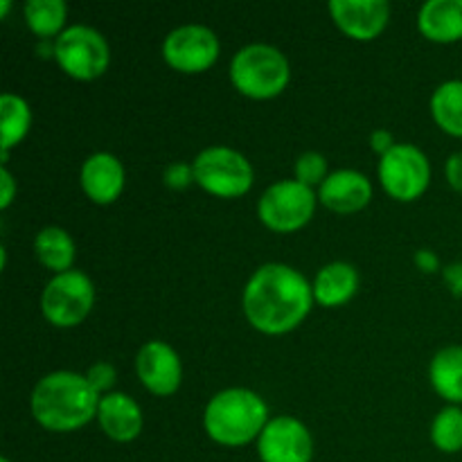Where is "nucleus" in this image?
Instances as JSON below:
<instances>
[{
  "label": "nucleus",
  "instance_id": "nucleus-31",
  "mask_svg": "<svg viewBox=\"0 0 462 462\" xmlns=\"http://www.w3.org/2000/svg\"><path fill=\"white\" fill-rule=\"evenodd\" d=\"M415 266L422 273H436V271H440V260H438L436 251H431V248H420L415 253Z\"/></svg>",
  "mask_w": 462,
  "mask_h": 462
},
{
  "label": "nucleus",
  "instance_id": "nucleus-6",
  "mask_svg": "<svg viewBox=\"0 0 462 462\" xmlns=\"http://www.w3.org/2000/svg\"><path fill=\"white\" fill-rule=\"evenodd\" d=\"M54 61L72 79L95 81L111 66V45L99 30L75 23L54 39Z\"/></svg>",
  "mask_w": 462,
  "mask_h": 462
},
{
  "label": "nucleus",
  "instance_id": "nucleus-5",
  "mask_svg": "<svg viewBox=\"0 0 462 462\" xmlns=\"http://www.w3.org/2000/svg\"><path fill=\"white\" fill-rule=\"evenodd\" d=\"M194 183L217 199H239L251 192L253 162L228 144H210L192 161Z\"/></svg>",
  "mask_w": 462,
  "mask_h": 462
},
{
  "label": "nucleus",
  "instance_id": "nucleus-22",
  "mask_svg": "<svg viewBox=\"0 0 462 462\" xmlns=\"http://www.w3.org/2000/svg\"><path fill=\"white\" fill-rule=\"evenodd\" d=\"M431 117L445 134L462 138V79H447L433 90Z\"/></svg>",
  "mask_w": 462,
  "mask_h": 462
},
{
  "label": "nucleus",
  "instance_id": "nucleus-2",
  "mask_svg": "<svg viewBox=\"0 0 462 462\" xmlns=\"http://www.w3.org/2000/svg\"><path fill=\"white\" fill-rule=\"evenodd\" d=\"M99 395L86 374L72 370H54L34 383L30 411L36 424L52 433H72L97 420Z\"/></svg>",
  "mask_w": 462,
  "mask_h": 462
},
{
  "label": "nucleus",
  "instance_id": "nucleus-23",
  "mask_svg": "<svg viewBox=\"0 0 462 462\" xmlns=\"http://www.w3.org/2000/svg\"><path fill=\"white\" fill-rule=\"evenodd\" d=\"M23 16L32 34L41 41H54L66 30L68 5L63 0H27Z\"/></svg>",
  "mask_w": 462,
  "mask_h": 462
},
{
  "label": "nucleus",
  "instance_id": "nucleus-10",
  "mask_svg": "<svg viewBox=\"0 0 462 462\" xmlns=\"http://www.w3.org/2000/svg\"><path fill=\"white\" fill-rule=\"evenodd\" d=\"M162 59L170 68L183 75H199L217 63L221 54L219 36L201 23H185L174 27L162 39Z\"/></svg>",
  "mask_w": 462,
  "mask_h": 462
},
{
  "label": "nucleus",
  "instance_id": "nucleus-25",
  "mask_svg": "<svg viewBox=\"0 0 462 462\" xmlns=\"http://www.w3.org/2000/svg\"><path fill=\"white\" fill-rule=\"evenodd\" d=\"M329 176V170H328V158H325V153L320 152H302L300 156L296 158V165H293V179L300 180L302 185H310V188H314V185L323 183L325 179Z\"/></svg>",
  "mask_w": 462,
  "mask_h": 462
},
{
  "label": "nucleus",
  "instance_id": "nucleus-34",
  "mask_svg": "<svg viewBox=\"0 0 462 462\" xmlns=\"http://www.w3.org/2000/svg\"><path fill=\"white\" fill-rule=\"evenodd\" d=\"M0 462H12L9 458H0Z\"/></svg>",
  "mask_w": 462,
  "mask_h": 462
},
{
  "label": "nucleus",
  "instance_id": "nucleus-24",
  "mask_svg": "<svg viewBox=\"0 0 462 462\" xmlns=\"http://www.w3.org/2000/svg\"><path fill=\"white\" fill-rule=\"evenodd\" d=\"M431 442L442 454L462 451V409L447 404L431 422Z\"/></svg>",
  "mask_w": 462,
  "mask_h": 462
},
{
  "label": "nucleus",
  "instance_id": "nucleus-30",
  "mask_svg": "<svg viewBox=\"0 0 462 462\" xmlns=\"http://www.w3.org/2000/svg\"><path fill=\"white\" fill-rule=\"evenodd\" d=\"M395 144H397V140H395V135H393V131L374 129L373 134H370V149H373L374 153H379V158L386 156V153L391 152Z\"/></svg>",
  "mask_w": 462,
  "mask_h": 462
},
{
  "label": "nucleus",
  "instance_id": "nucleus-7",
  "mask_svg": "<svg viewBox=\"0 0 462 462\" xmlns=\"http://www.w3.org/2000/svg\"><path fill=\"white\" fill-rule=\"evenodd\" d=\"M319 192L296 179H280L257 199V217L273 233H296L314 219Z\"/></svg>",
  "mask_w": 462,
  "mask_h": 462
},
{
  "label": "nucleus",
  "instance_id": "nucleus-3",
  "mask_svg": "<svg viewBox=\"0 0 462 462\" xmlns=\"http://www.w3.org/2000/svg\"><path fill=\"white\" fill-rule=\"evenodd\" d=\"M269 420V404L260 393L233 386L208 400L203 409V431L221 447H246L257 442Z\"/></svg>",
  "mask_w": 462,
  "mask_h": 462
},
{
  "label": "nucleus",
  "instance_id": "nucleus-8",
  "mask_svg": "<svg viewBox=\"0 0 462 462\" xmlns=\"http://www.w3.org/2000/svg\"><path fill=\"white\" fill-rule=\"evenodd\" d=\"M95 307V282L84 271L70 269L48 280L41 293V311L50 325L70 329L84 323Z\"/></svg>",
  "mask_w": 462,
  "mask_h": 462
},
{
  "label": "nucleus",
  "instance_id": "nucleus-32",
  "mask_svg": "<svg viewBox=\"0 0 462 462\" xmlns=\"http://www.w3.org/2000/svg\"><path fill=\"white\" fill-rule=\"evenodd\" d=\"M442 275H445V282L447 287H449V291L454 293V296H462V262L445 266Z\"/></svg>",
  "mask_w": 462,
  "mask_h": 462
},
{
  "label": "nucleus",
  "instance_id": "nucleus-29",
  "mask_svg": "<svg viewBox=\"0 0 462 462\" xmlns=\"http://www.w3.org/2000/svg\"><path fill=\"white\" fill-rule=\"evenodd\" d=\"M445 176H447V183H449L456 192L462 194V149L447 158Z\"/></svg>",
  "mask_w": 462,
  "mask_h": 462
},
{
  "label": "nucleus",
  "instance_id": "nucleus-20",
  "mask_svg": "<svg viewBox=\"0 0 462 462\" xmlns=\"http://www.w3.org/2000/svg\"><path fill=\"white\" fill-rule=\"evenodd\" d=\"M429 382L447 404L462 406V346L440 347L433 355Z\"/></svg>",
  "mask_w": 462,
  "mask_h": 462
},
{
  "label": "nucleus",
  "instance_id": "nucleus-26",
  "mask_svg": "<svg viewBox=\"0 0 462 462\" xmlns=\"http://www.w3.org/2000/svg\"><path fill=\"white\" fill-rule=\"evenodd\" d=\"M84 374H86V379L90 382V386H93L99 395L113 393V386H116V382H117L116 365L108 364V361H97V364L90 365Z\"/></svg>",
  "mask_w": 462,
  "mask_h": 462
},
{
  "label": "nucleus",
  "instance_id": "nucleus-18",
  "mask_svg": "<svg viewBox=\"0 0 462 462\" xmlns=\"http://www.w3.org/2000/svg\"><path fill=\"white\" fill-rule=\"evenodd\" d=\"M418 30L433 43L462 41V0H427L418 12Z\"/></svg>",
  "mask_w": 462,
  "mask_h": 462
},
{
  "label": "nucleus",
  "instance_id": "nucleus-1",
  "mask_svg": "<svg viewBox=\"0 0 462 462\" xmlns=\"http://www.w3.org/2000/svg\"><path fill=\"white\" fill-rule=\"evenodd\" d=\"M314 302L307 275L284 262H269L253 271L242 293L248 325L266 337H282L300 328Z\"/></svg>",
  "mask_w": 462,
  "mask_h": 462
},
{
  "label": "nucleus",
  "instance_id": "nucleus-21",
  "mask_svg": "<svg viewBox=\"0 0 462 462\" xmlns=\"http://www.w3.org/2000/svg\"><path fill=\"white\" fill-rule=\"evenodd\" d=\"M34 255L54 275L66 273L75 264L77 244L61 226H45L34 237Z\"/></svg>",
  "mask_w": 462,
  "mask_h": 462
},
{
  "label": "nucleus",
  "instance_id": "nucleus-14",
  "mask_svg": "<svg viewBox=\"0 0 462 462\" xmlns=\"http://www.w3.org/2000/svg\"><path fill=\"white\" fill-rule=\"evenodd\" d=\"M79 183L86 197L97 206H111L126 188V170L111 152H95L81 162Z\"/></svg>",
  "mask_w": 462,
  "mask_h": 462
},
{
  "label": "nucleus",
  "instance_id": "nucleus-19",
  "mask_svg": "<svg viewBox=\"0 0 462 462\" xmlns=\"http://www.w3.org/2000/svg\"><path fill=\"white\" fill-rule=\"evenodd\" d=\"M30 104L16 93H3L0 97V165H7L9 152L27 138L32 129Z\"/></svg>",
  "mask_w": 462,
  "mask_h": 462
},
{
  "label": "nucleus",
  "instance_id": "nucleus-27",
  "mask_svg": "<svg viewBox=\"0 0 462 462\" xmlns=\"http://www.w3.org/2000/svg\"><path fill=\"white\" fill-rule=\"evenodd\" d=\"M162 183L170 189H185L194 183L192 162H170L162 170Z\"/></svg>",
  "mask_w": 462,
  "mask_h": 462
},
{
  "label": "nucleus",
  "instance_id": "nucleus-16",
  "mask_svg": "<svg viewBox=\"0 0 462 462\" xmlns=\"http://www.w3.org/2000/svg\"><path fill=\"white\" fill-rule=\"evenodd\" d=\"M97 424L104 436L111 438L113 442H120V445L134 442L138 440L144 429L143 406L126 393H106L99 400Z\"/></svg>",
  "mask_w": 462,
  "mask_h": 462
},
{
  "label": "nucleus",
  "instance_id": "nucleus-9",
  "mask_svg": "<svg viewBox=\"0 0 462 462\" xmlns=\"http://www.w3.org/2000/svg\"><path fill=\"white\" fill-rule=\"evenodd\" d=\"M377 176L391 199L402 203L418 201L431 185V161L418 144L397 143L379 158Z\"/></svg>",
  "mask_w": 462,
  "mask_h": 462
},
{
  "label": "nucleus",
  "instance_id": "nucleus-4",
  "mask_svg": "<svg viewBox=\"0 0 462 462\" xmlns=\"http://www.w3.org/2000/svg\"><path fill=\"white\" fill-rule=\"evenodd\" d=\"M230 84L248 99H273L291 81L287 54L271 43H248L230 59Z\"/></svg>",
  "mask_w": 462,
  "mask_h": 462
},
{
  "label": "nucleus",
  "instance_id": "nucleus-11",
  "mask_svg": "<svg viewBox=\"0 0 462 462\" xmlns=\"http://www.w3.org/2000/svg\"><path fill=\"white\" fill-rule=\"evenodd\" d=\"M257 456L262 462H311L314 438L307 424L293 415H275L257 438Z\"/></svg>",
  "mask_w": 462,
  "mask_h": 462
},
{
  "label": "nucleus",
  "instance_id": "nucleus-12",
  "mask_svg": "<svg viewBox=\"0 0 462 462\" xmlns=\"http://www.w3.org/2000/svg\"><path fill=\"white\" fill-rule=\"evenodd\" d=\"M135 374L152 395L170 397L183 383V361L170 343L153 338L135 355Z\"/></svg>",
  "mask_w": 462,
  "mask_h": 462
},
{
  "label": "nucleus",
  "instance_id": "nucleus-13",
  "mask_svg": "<svg viewBox=\"0 0 462 462\" xmlns=\"http://www.w3.org/2000/svg\"><path fill=\"white\" fill-rule=\"evenodd\" d=\"M334 25L352 41L368 43L383 34L391 21L386 0H332L328 5Z\"/></svg>",
  "mask_w": 462,
  "mask_h": 462
},
{
  "label": "nucleus",
  "instance_id": "nucleus-33",
  "mask_svg": "<svg viewBox=\"0 0 462 462\" xmlns=\"http://www.w3.org/2000/svg\"><path fill=\"white\" fill-rule=\"evenodd\" d=\"M9 7H12V5H9V0H3V3H0V18L7 16Z\"/></svg>",
  "mask_w": 462,
  "mask_h": 462
},
{
  "label": "nucleus",
  "instance_id": "nucleus-17",
  "mask_svg": "<svg viewBox=\"0 0 462 462\" xmlns=\"http://www.w3.org/2000/svg\"><path fill=\"white\" fill-rule=\"evenodd\" d=\"M359 271L350 262H329V264L320 266L319 273H316L314 282V300L320 307H328V310H337V307L347 305L352 298L359 291Z\"/></svg>",
  "mask_w": 462,
  "mask_h": 462
},
{
  "label": "nucleus",
  "instance_id": "nucleus-28",
  "mask_svg": "<svg viewBox=\"0 0 462 462\" xmlns=\"http://www.w3.org/2000/svg\"><path fill=\"white\" fill-rule=\"evenodd\" d=\"M16 179H14V174L9 171L7 165H0V208H3V210H7V208L12 206L14 199H16Z\"/></svg>",
  "mask_w": 462,
  "mask_h": 462
},
{
  "label": "nucleus",
  "instance_id": "nucleus-15",
  "mask_svg": "<svg viewBox=\"0 0 462 462\" xmlns=\"http://www.w3.org/2000/svg\"><path fill=\"white\" fill-rule=\"evenodd\" d=\"M373 194L374 188L368 176L359 170L343 167L329 171L328 179L320 183L319 201L337 215H355L373 201Z\"/></svg>",
  "mask_w": 462,
  "mask_h": 462
}]
</instances>
